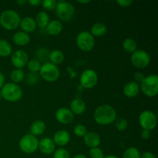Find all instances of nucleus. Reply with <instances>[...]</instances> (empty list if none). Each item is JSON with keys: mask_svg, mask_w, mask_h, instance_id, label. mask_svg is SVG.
Returning <instances> with one entry per match:
<instances>
[{"mask_svg": "<svg viewBox=\"0 0 158 158\" xmlns=\"http://www.w3.org/2000/svg\"><path fill=\"white\" fill-rule=\"evenodd\" d=\"M36 26L40 28H46L49 23V15L45 11H41L36 15L35 19Z\"/></svg>", "mask_w": 158, "mask_h": 158, "instance_id": "nucleus-25", "label": "nucleus"}, {"mask_svg": "<svg viewBox=\"0 0 158 158\" xmlns=\"http://www.w3.org/2000/svg\"><path fill=\"white\" fill-rule=\"evenodd\" d=\"M19 26L21 27L22 30L26 33H31L34 32L36 28V23H35V19L30 16H26L22 19L20 21Z\"/></svg>", "mask_w": 158, "mask_h": 158, "instance_id": "nucleus-19", "label": "nucleus"}, {"mask_svg": "<svg viewBox=\"0 0 158 158\" xmlns=\"http://www.w3.org/2000/svg\"><path fill=\"white\" fill-rule=\"evenodd\" d=\"M140 84L134 81H130L124 85L123 89V94L128 98H134L140 93Z\"/></svg>", "mask_w": 158, "mask_h": 158, "instance_id": "nucleus-16", "label": "nucleus"}, {"mask_svg": "<svg viewBox=\"0 0 158 158\" xmlns=\"http://www.w3.org/2000/svg\"><path fill=\"white\" fill-rule=\"evenodd\" d=\"M138 121L139 124L143 128V130L153 131L157 127V116L153 111L144 110L139 116Z\"/></svg>", "mask_w": 158, "mask_h": 158, "instance_id": "nucleus-9", "label": "nucleus"}, {"mask_svg": "<svg viewBox=\"0 0 158 158\" xmlns=\"http://www.w3.org/2000/svg\"><path fill=\"white\" fill-rule=\"evenodd\" d=\"M46 129V123L43 120H35L30 127V133L33 136H39L43 134Z\"/></svg>", "mask_w": 158, "mask_h": 158, "instance_id": "nucleus-22", "label": "nucleus"}, {"mask_svg": "<svg viewBox=\"0 0 158 158\" xmlns=\"http://www.w3.org/2000/svg\"><path fill=\"white\" fill-rule=\"evenodd\" d=\"M123 49L125 52L128 53H133L137 49V43L134 39L132 38H126L123 42Z\"/></svg>", "mask_w": 158, "mask_h": 158, "instance_id": "nucleus-26", "label": "nucleus"}, {"mask_svg": "<svg viewBox=\"0 0 158 158\" xmlns=\"http://www.w3.org/2000/svg\"><path fill=\"white\" fill-rule=\"evenodd\" d=\"M10 79L12 80V83H19L23 82L25 79V73L23 69H15L11 72Z\"/></svg>", "mask_w": 158, "mask_h": 158, "instance_id": "nucleus-28", "label": "nucleus"}, {"mask_svg": "<svg viewBox=\"0 0 158 158\" xmlns=\"http://www.w3.org/2000/svg\"><path fill=\"white\" fill-rule=\"evenodd\" d=\"M53 158H70V155L67 150L60 148L54 151Z\"/></svg>", "mask_w": 158, "mask_h": 158, "instance_id": "nucleus-34", "label": "nucleus"}, {"mask_svg": "<svg viewBox=\"0 0 158 158\" xmlns=\"http://www.w3.org/2000/svg\"><path fill=\"white\" fill-rule=\"evenodd\" d=\"M106 26L103 23H97L91 27L90 33L94 37H101L104 35L106 32Z\"/></svg>", "mask_w": 158, "mask_h": 158, "instance_id": "nucleus-24", "label": "nucleus"}, {"mask_svg": "<svg viewBox=\"0 0 158 158\" xmlns=\"http://www.w3.org/2000/svg\"><path fill=\"white\" fill-rule=\"evenodd\" d=\"M38 149L42 154L49 155L54 153L56 150V145L52 139L49 137H44L39 140Z\"/></svg>", "mask_w": 158, "mask_h": 158, "instance_id": "nucleus-14", "label": "nucleus"}, {"mask_svg": "<svg viewBox=\"0 0 158 158\" xmlns=\"http://www.w3.org/2000/svg\"><path fill=\"white\" fill-rule=\"evenodd\" d=\"M49 60H50L51 63L57 66L63 63L65 60V56L62 51L59 49H53L49 52Z\"/></svg>", "mask_w": 158, "mask_h": 158, "instance_id": "nucleus-23", "label": "nucleus"}, {"mask_svg": "<svg viewBox=\"0 0 158 158\" xmlns=\"http://www.w3.org/2000/svg\"><path fill=\"white\" fill-rule=\"evenodd\" d=\"M144 75L143 74V73L141 72H137L134 76V82H136L137 83H140L144 79Z\"/></svg>", "mask_w": 158, "mask_h": 158, "instance_id": "nucleus-39", "label": "nucleus"}, {"mask_svg": "<svg viewBox=\"0 0 158 158\" xmlns=\"http://www.w3.org/2000/svg\"><path fill=\"white\" fill-rule=\"evenodd\" d=\"M77 2L80 3V4H88V3L90 2V1H89V0H86V1H82V0H78L77 1Z\"/></svg>", "mask_w": 158, "mask_h": 158, "instance_id": "nucleus-46", "label": "nucleus"}, {"mask_svg": "<svg viewBox=\"0 0 158 158\" xmlns=\"http://www.w3.org/2000/svg\"><path fill=\"white\" fill-rule=\"evenodd\" d=\"M89 157L91 158H103L104 157V154L103 151L99 148H91L89 151Z\"/></svg>", "mask_w": 158, "mask_h": 158, "instance_id": "nucleus-37", "label": "nucleus"}, {"mask_svg": "<svg viewBox=\"0 0 158 158\" xmlns=\"http://www.w3.org/2000/svg\"><path fill=\"white\" fill-rule=\"evenodd\" d=\"M12 41L19 46H25L30 42V36L28 33L23 31L16 32L12 36Z\"/></svg>", "mask_w": 158, "mask_h": 158, "instance_id": "nucleus-20", "label": "nucleus"}, {"mask_svg": "<svg viewBox=\"0 0 158 158\" xmlns=\"http://www.w3.org/2000/svg\"><path fill=\"white\" fill-rule=\"evenodd\" d=\"M69 109L70 110L71 112L73 114L80 115V114H83V113L86 111V103H85L84 100H83L82 99H74L73 100H72L70 104H69Z\"/></svg>", "mask_w": 158, "mask_h": 158, "instance_id": "nucleus-18", "label": "nucleus"}, {"mask_svg": "<svg viewBox=\"0 0 158 158\" xmlns=\"http://www.w3.org/2000/svg\"><path fill=\"white\" fill-rule=\"evenodd\" d=\"M151 137V131H147V130H143V131L141 132V137L144 140L150 138Z\"/></svg>", "mask_w": 158, "mask_h": 158, "instance_id": "nucleus-41", "label": "nucleus"}, {"mask_svg": "<svg viewBox=\"0 0 158 158\" xmlns=\"http://www.w3.org/2000/svg\"><path fill=\"white\" fill-rule=\"evenodd\" d=\"M73 158H87V157H86V155H84V154H77V155H75Z\"/></svg>", "mask_w": 158, "mask_h": 158, "instance_id": "nucleus-45", "label": "nucleus"}, {"mask_svg": "<svg viewBox=\"0 0 158 158\" xmlns=\"http://www.w3.org/2000/svg\"><path fill=\"white\" fill-rule=\"evenodd\" d=\"M114 124H115V127L119 131H124L128 127L127 120L123 117H117L114 121Z\"/></svg>", "mask_w": 158, "mask_h": 158, "instance_id": "nucleus-31", "label": "nucleus"}, {"mask_svg": "<svg viewBox=\"0 0 158 158\" xmlns=\"http://www.w3.org/2000/svg\"><path fill=\"white\" fill-rule=\"evenodd\" d=\"M117 117V111L111 105H101L98 106L94 113V119L95 122L102 126L114 123Z\"/></svg>", "mask_w": 158, "mask_h": 158, "instance_id": "nucleus-1", "label": "nucleus"}, {"mask_svg": "<svg viewBox=\"0 0 158 158\" xmlns=\"http://www.w3.org/2000/svg\"><path fill=\"white\" fill-rule=\"evenodd\" d=\"M12 46L5 40H0V56L8 57L12 54Z\"/></svg>", "mask_w": 158, "mask_h": 158, "instance_id": "nucleus-27", "label": "nucleus"}, {"mask_svg": "<svg viewBox=\"0 0 158 158\" xmlns=\"http://www.w3.org/2000/svg\"><path fill=\"white\" fill-rule=\"evenodd\" d=\"M56 14L60 20L68 22L71 20L75 14V8L71 3L66 1L57 2Z\"/></svg>", "mask_w": 158, "mask_h": 158, "instance_id": "nucleus-7", "label": "nucleus"}, {"mask_svg": "<svg viewBox=\"0 0 158 158\" xmlns=\"http://www.w3.org/2000/svg\"><path fill=\"white\" fill-rule=\"evenodd\" d=\"M103 158H120V157H118L117 156H115V155H108V156H106V157L104 156V157Z\"/></svg>", "mask_w": 158, "mask_h": 158, "instance_id": "nucleus-47", "label": "nucleus"}, {"mask_svg": "<svg viewBox=\"0 0 158 158\" xmlns=\"http://www.w3.org/2000/svg\"><path fill=\"white\" fill-rule=\"evenodd\" d=\"M140 89L145 96L154 97L158 94V77L156 74L145 77L140 83Z\"/></svg>", "mask_w": 158, "mask_h": 158, "instance_id": "nucleus-4", "label": "nucleus"}, {"mask_svg": "<svg viewBox=\"0 0 158 158\" xmlns=\"http://www.w3.org/2000/svg\"><path fill=\"white\" fill-rule=\"evenodd\" d=\"M83 141L85 144L91 149V148H98L101 142V139L100 135L97 133L88 132L83 137Z\"/></svg>", "mask_w": 158, "mask_h": 158, "instance_id": "nucleus-17", "label": "nucleus"}, {"mask_svg": "<svg viewBox=\"0 0 158 158\" xmlns=\"http://www.w3.org/2000/svg\"><path fill=\"white\" fill-rule=\"evenodd\" d=\"M74 134L78 137H83L86 134V127L83 124L76 125L73 129Z\"/></svg>", "mask_w": 158, "mask_h": 158, "instance_id": "nucleus-36", "label": "nucleus"}, {"mask_svg": "<svg viewBox=\"0 0 158 158\" xmlns=\"http://www.w3.org/2000/svg\"><path fill=\"white\" fill-rule=\"evenodd\" d=\"M16 3L18 5H19L20 6H23V5L27 3V1H26V0H18V1H16Z\"/></svg>", "mask_w": 158, "mask_h": 158, "instance_id": "nucleus-44", "label": "nucleus"}, {"mask_svg": "<svg viewBox=\"0 0 158 158\" xmlns=\"http://www.w3.org/2000/svg\"><path fill=\"white\" fill-rule=\"evenodd\" d=\"M52 140H53L55 145L63 148V147L67 145L70 141V134L65 130H60L55 133Z\"/></svg>", "mask_w": 158, "mask_h": 158, "instance_id": "nucleus-15", "label": "nucleus"}, {"mask_svg": "<svg viewBox=\"0 0 158 158\" xmlns=\"http://www.w3.org/2000/svg\"><path fill=\"white\" fill-rule=\"evenodd\" d=\"M2 99V94H1V92H0V100H1Z\"/></svg>", "mask_w": 158, "mask_h": 158, "instance_id": "nucleus-48", "label": "nucleus"}, {"mask_svg": "<svg viewBox=\"0 0 158 158\" xmlns=\"http://www.w3.org/2000/svg\"><path fill=\"white\" fill-rule=\"evenodd\" d=\"M29 61V56L26 51L23 49L15 50L11 56V62L15 69L24 68Z\"/></svg>", "mask_w": 158, "mask_h": 158, "instance_id": "nucleus-12", "label": "nucleus"}, {"mask_svg": "<svg viewBox=\"0 0 158 158\" xmlns=\"http://www.w3.org/2000/svg\"><path fill=\"white\" fill-rule=\"evenodd\" d=\"M63 30V25L60 20H52L49 21L46 27V31L50 35H58Z\"/></svg>", "mask_w": 158, "mask_h": 158, "instance_id": "nucleus-21", "label": "nucleus"}, {"mask_svg": "<svg viewBox=\"0 0 158 158\" xmlns=\"http://www.w3.org/2000/svg\"><path fill=\"white\" fill-rule=\"evenodd\" d=\"M2 99L9 102H17L23 97V89L18 84L14 83H7L1 88Z\"/></svg>", "mask_w": 158, "mask_h": 158, "instance_id": "nucleus-3", "label": "nucleus"}, {"mask_svg": "<svg viewBox=\"0 0 158 158\" xmlns=\"http://www.w3.org/2000/svg\"><path fill=\"white\" fill-rule=\"evenodd\" d=\"M36 55L38 59L37 60L41 63V62H43V63H46L47 60H49V52L48 51L47 49L46 48H40V49H38L36 52Z\"/></svg>", "mask_w": 158, "mask_h": 158, "instance_id": "nucleus-32", "label": "nucleus"}, {"mask_svg": "<svg viewBox=\"0 0 158 158\" xmlns=\"http://www.w3.org/2000/svg\"><path fill=\"white\" fill-rule=\"evenodd\" d=\"M20 18L18 12L12 9L5 10L0 15V25L6 30H14L19 26Z\"/></svg>", "mask_w": 158, "mask_h": 158, "instance_id": "nucleus-2", "label": "nucleus"}, {"mask_svg": "<svg viewBox=\"0 0 158 158\" xmlns=\"http://www.w3.org/2000/svg\"><path fill=\"white\" fill-rule=\"evenodd\" d=\"M77 46L83 52H90L95 46V38L89 31H82L77 35Z\"/></svg>", "mask_w": 158, "mask_h": 158, "instance_id": "nucleus-6", "label": "nucleus"}, {"mask_svg": "<svg viewBox=\"0 0 158 158\" xmlns=\"http://www.w3.org/2000/svg\"><path fill=\"white\" fill-rule=\"evenodd\" d=\"M140 153L137 148L131 147L124 151L122 158H140Z\"/></svg>", "mask_w": 158, "mask_h": 158, "instance_id": "nucleus-30", "label": "nucleus"}, {"mask_svg": "<svg viewBox=\"0 0 158 158\" xmlns=\"http://www.w3.org/2000/svg\"><path fill=\"white\" fill-rule=\"evenodd\" d=\"M140 158H156V157L151 152L146 151V152H143V154H140Z\"/></svg>", "mask_w": 158, "mask_h": 158, "instance_id": "nucleus-40", "label": "nucleus"}, {"mask_svg": "<svg viewBox=\"0 0 158 158\" xmlns=\"http://www.w3.org/2000/svg\"><path fill=\"white\" fill-rule=\"evenodd\" d=\"M25 79H26V82L27 84L29 85H34L37 83L40 80V75L36 73H27V75L25 76Z\"/></svg>", "mask_w": 158, "mask_h": 158, "instance_id": "nucleus-33", "label": "nucleus"}, {"mask_svg": "<svg viewBox=\"0 0 158 158\" xmlns=\"http://www.w3.org/2000/svg\"><path fill=\"white\" fill-rule=\"evenodd\" d=\"M80 82V86L84 89H92L97 84L98 75L94 69H86L81 73Z\"/></svg>", "mask_w": 158, "mask_h": 158, "instance_id": "nucleus-11", "label": "nucleus"}, {"mask_svg": "<svg viewBox=\"0 0 158 158\" xmlns=\"http://www.w3.org/2000/svg\"><path fill=\"white\" fill-rule=\"evenodd\" d=\"M5 81H6V78H5L4 74L2 73V72L0 71V89L3 86V85L5 84Z\"/></svg>", "mask_w": 158, "mask_h": 158, "instance_id": "nucleus-43", "label": "nucleus"}, {"mask_svg": "<svg viewBox=\"0 0 158 158\" xmlns=\"http://www.w3.org/2000/svg\"><path fill=\"white\" fill-rule=\"evenodd\" d=\"M56 119L62 124H69L73 120L74 114L71 112L69 108L61 107L56 111Z\"/></svg>", "mask_w": 158, "mask_h": 158, "instance_id": "nucleus-13", "label": "nucleus"}, {"mask_svg": "<svg viewBox=\"0 0 158 158\" xmlns=\"http://www.w3.org/2000/svg\"><path fill=\"white\" fill-rule=\"evenodd\" d=\"M27 3H29L32 6H38L41 4L42 1H40V0H30V1H27Z\"/></svg>", "mask_w": 158, "mask_h": 158, "instance_id": "nucleus-42", "label": "nucleus"}, {"mask_svg": "<svg viewBox=\"0 0 158 158\" xmlns=\"http://www.w3.org/2000/svg\"><path fill=\"white\" fill-rule=\"evenodd\" d=\"M41 5L45 10L51 11L56 9L57 1H56V0H45V1L42 2Z\"/></svg>", "mask_w": 158, "mask_h": 158, "instance_id": "nucleus-35", "label": "nucleus"}, {"mask_svg": "<svg viewBox=\"0 0 158 158\" xmlns=\"http://www.w3.org/2000/svg\"><path fill=\"white\" fill-rule=\"evenodd\" d=\"M38 146L39 140L31 134L24 135L19 141V148L25 154H32L37 151Z\"/></svg>", "mask_w": 158, "mask_h": 158, "instance_id": "nucleus-8", "label": "nucleus"}, {"mask_svg": "<svg viewBox=\"0 0 158 158\" xmlns=\"http://www.w3.org/2000/svg\"><path fill=\"white\" fill-rule=\"evenodd\" d=\"M117 3L120 7L127 8L132 5L133 1H131V0H117Z\"/></svg>", "mask_w": 158, "mask_h": 158, "instance_id": "nucleus-38", "label": "nucleus"}, {"mask_svg": "<svg viewBox=\"0 0 158 158\" xmlns=\"http://www.w3.org/2000/svg\"><path fill=\"white\" fill-rule=\"evenodd\" d=\"M131 62L134 67L137 69H144L149 66L151 57L146 51L143 49H137L131 55Z\"/></svg>", "mask_w": 158, "mask_h": 158, "instance_id": "nucleus-10", "label": "nucleus"}, {"mask_svg": "<svg viewBox=\"0 0 158 158\" xmlns=\"http://www.w3.org/2000/svg\"><path fill=\"white\" fill-rule=\"evenodd\" d=\"M26 66H27L28 69L30 73H38L40 67H41V63L37 59H32V60L28 61Z\"/></svg>", "mask_w": 158, "mask_h": 158, "instance_id": "nucleus-29", "label": "nucleus"}, {"mask_svg": "<svg viewBox=\"0 0 158 158\" xmlns=\"http://www.w3.org/2000/svg\"><path fill=\"white\" fill-rule=\"evenodd\" d=\"M39 73L41 78L49 83L56 81L60 76V71L58 66L52 64L50 62H46L41 65Z\"/></svg>", "mask_w": 158, "mask_h": 158, "instance_id": "nucleus-5", "label": "nucleus"}]
</instances>
